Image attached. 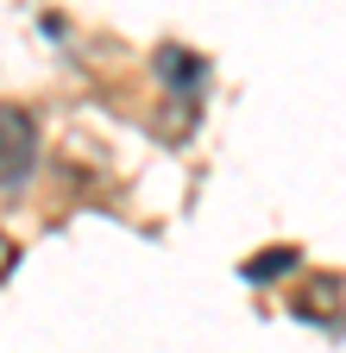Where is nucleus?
<instances>
[{
    "label": "nucleus",
    "mask_w": 346,
    "mask_h": 353,
    "mask_svg": "<svg viewBox=\"0 0 346 353\" xmlns=\"http://www.w3.org/2000/svg\"><path fill=\"white\" fill-rule=\"evenodd\" d=\"M158 70H164L170 82H183V88H195V82H202V57L177 51V44H170V51H158Z\"/></svg>",
    "instance_id": "nucleus-3"
},
{
    "label": "nucleus",
    "mask_w": 346,
    "mask_h": 353,
    "mask_svg": "<svg viewBox=\"0 0 346 353\" xmlns=\"http://www.w3.org/2000/svg\"><path fill=\"white\" fill-rule=\"evenodd\" d=\"M283 265H296V252H271V259H258V265H246V278H271V272H283Z\"/></svg>",
    "instance_id": "nucleus-4"
},
{
    "label": "nucleus",
    "mask_w": 346,
    "mask_h": 353,
    "mask_svg": "<svg viewBox=\"0 0 346 353\" xmlns=\"http://www.w3.org/2000/svg\"><path fill=\"white\" fill-rule=\"evenodd\" d=\"M32 152H38V132L19 108H0V176L7 183H19V176L32 170Z\"/></svg>",
    "instance_id": "nucleus-1"
},
{
    "label": "nucleus",
    "mask_w": 346,
    "mask_h": 353,
    "mask_svg": "<svg viewBox=\"0 0 346 353\" xmlns=\"http://www.w3.org/2000/svg\"><path fill=\"white\" fill-rule=\"evenodd\" d=\"M334 303H340V278H315L290 309H296V316H309V322H334Z\"/></svg>",
    "instance_id": "nucleus-2"
},
{
    "label": "nucleus",
    "mask_w": 346,
    "mask_h": 353,
    "mask_svg": "<svg viewBox=\"0 0 346 353\" xmlns=\"http://www.w3.org/2000/svg\"><path fill=\"white\" fill-rule=\"evenodd\" d=\"M0 265H7V240H0Z\"/></svg>",
    "instance_id": "nucleus-5"
}]
</instances>
